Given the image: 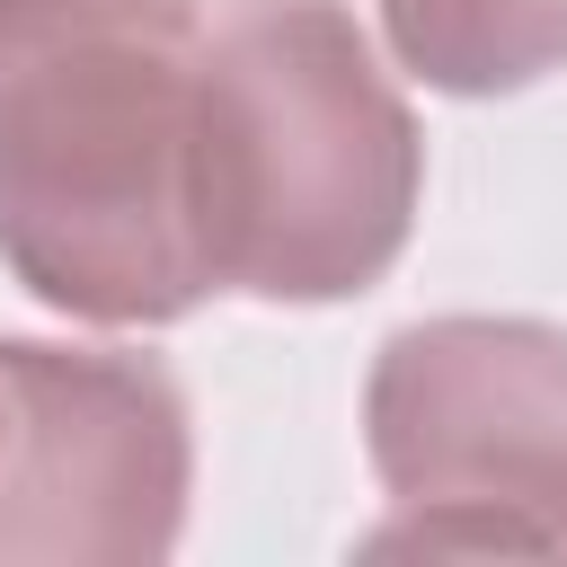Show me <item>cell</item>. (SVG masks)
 I'll return each mask as SVG.
<instances>
[{"instance_id": "obj_4", "label": "cell", "mask_w": 567, "mask_h": 567, "mask_svg": "<svg viewBox=\"0 0 567 567\" xmlns=\"http://www.w3.org/2000/svg\"><path fill=\"white\" fill-rule=\"evenodd\" d=\"M195 496V416L168 363L0 337V567H151Z\"/></svg>"}, {"instance_id": "obj_3", "label": "cell", "mask_w": 567, "mask_h": 567, "mask_svg": "<svg viewBox=\"0 0 567 567\" xmlns=\"http://www.w3.org/2000/svg\"><path fill=\"white\" fill-rule=\"evenodd\" d=\"M363 452L399 496L363 549H567V328L549 319H416L372 354Z\"/></svg>"}, {"instance_id": "obj_2", "label": "cell", "mask_w": 567, "mask_h": 567, "mask_svg": "<svg viewBox=\"0 0 567 567\" xmlns=\"http://www.w3.org/2000/svg\"><path fill=\"white\" fill-rule=\"evenodd\" d=\"M425 195V142L346 0L204 18V239L221 292H372Z\"/></svg>"}, {"instance_id": "obj_5", "label": "cell", "mask_w": 567, "mask_h": 567, "mask_svg": "<svg viewBox=\"0 0 567 567\" xmlns=\"http://www.w3.org/2000/svg\"><path fill=\"white\" fill-rule=\"evenodd\" d=\"M399 71L443 97H514L567 71V0H372Z\"/></svg>"}, {"instance_id": "obj_1", "label": "cell", "mask_w": 567, "mask_h": 567, "mask_svg": "<svg viewBox=\"0 0 567 567\" xmlns=\"http://www.w3.org/2000/svg\"><path fill=\"white\" fill-rule=\"evenodd\" d=\"M0 266L97 328L221 292L195 0H0Z\"/></svg>"}]
</instances>
